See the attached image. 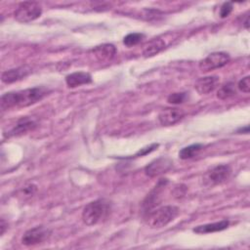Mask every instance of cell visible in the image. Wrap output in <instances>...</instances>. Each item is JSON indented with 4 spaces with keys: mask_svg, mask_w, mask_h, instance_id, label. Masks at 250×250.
Segmentation results:
<instances>
[{
    "mask_svg": "<svg viewBox=\"0 0 250 250\" xmlns=\"http://www.w3.org/2000/svg\"><path fill=\"white\" fill-rule=\"evenodd\" d=\"M49 93L50 89L45 86L8 92L1 97V108L6 110L14 107H25L41 101Z\"/></svg>",
    "mask_w": 250,
    "mask_h": 250,
    "instance_id": "6da1fadb",
    "label": "cell"
},
{
    "mask_svg": "<svg viewBox=\"0 0 250 250\" xmlns=\"http://www.w3.org/2000/svg\"><path fill=\"white\" fill-rule=\"evenodd\" d=\"M111 211V202L100 198L89 202L82 211V221L87 226H94L105 220Z\"/></svg>",
    "mask_w": 250,
    "mask_h": 250,
    "instance_id": "7a4b0ae2",
    "label": "cell"
},
{
    "mask_svg": "<svg viewBox=\"0 0 250 250\" xmlns=\"http://www.w3.org/2000/svg\"><path fill=\"white\" fill-rule=\"evenodd\" d=\"M179 214V208L173 205L161 206L146 213V223L149 228L159 229L171 223Z\"/></svg>",
    "mask_w": 250,
    "mask_h": 250,
    "instance_id": "3957f363",
    "label": "cell"
},
{
    "mask_svg": "<svg viewBox=\"0 0 250 250\" xmlns=\"http://www.w3.org/2000/svg\"><path fill=\"white\" fill-rule=\"evenodd\" d=\"M42 14V7L38 2L24 1L20 3L16 9L14 16L16 21L20 22H30L38 19Z\"/></svg>",
    "mask_w": 250,
    "mask_h": 250,
    "instance_id": "277c9868",
    "label": "cell"
},
{
    "mask_svg": "<svg viewBox=\"0 0 250 250\" xmlns=\"http://www.w3.org/2000/svg\"><path fill=\"white\" fill-rule=\"evenodd\" d=\"M231 174V168L227 164H220L207 171L203 176V184L208 187L226 182Z\"/></svg>",
    "mask_w": 250,
    "mask_h": 250,
    "instance_id": "5b68a950",
    "label": "cell"
},
{
    "mask_svg": "<svg viewBox=\"0 0 250 250\" xmlns=\"http://www.w3.org/2000/svg\"><path fill=\"white\" fill-rule=\"evenodd\" d=\"M230 61V57L225 52H214L199 62V68L203 72H207L216 68L225 66Z\"/></svg>",
    "mask_w": 250,
    "mask_h": 250,
    "instance_id": "8992f818",
    "label": "cell"
},
{
    "mask_svg": "<svg viewBox=\"0 0 250 250\" xmlns=\"http://www.w3.org/2000/svg\"><path fill=\"white\" fill-rule=\"evenodd\" d=\"M51 234V230L43 226H37L26 230L21 236V243L25 246H33L46 241Z\"/></svg>",
    "mask_w": 250,
    "mask_h": 250,
    "instance_id": "52a82bcc",
    "label": "cell"
},
{
    "mask_svg": "<svg viewBox=\"0 0 250 250\" xmlns=\"http://www.w3.org/2000/svg\"><path fill=\"white\" fill-rule=\"evenodd\" d=\"M172 161L167 157H159L151 161L145 167L146 176L153 178L167 172L172 167Z\"/></svg>",
    "mask_w": 250,
    "mask_h": 250,
    "instance_id": "ba28073f",
    "label": "cell"
},
{
    "mask_svg": "<svg viewBox=\"0 0 250 250\" xmlns=\"http://www.w3.org/2000/svg\"><path fill=\"white\" fill-rule=\"evenodd\" d=\"M185 116V111L177 107H167L158 114V120L163 126H171L178 123Z\"/></svg>",
    "mask_w": 250,
    "mask_h": 250,
    "instance_id": "9c48e42d",
    "label": "cell"
},
{
    "mask_svg": "<svg viewBox=\"0 0 250 250\" xmlns=\"http://www.w3.org/2000/svg\"><path fill=\"white\" fill-rule=\"evenodd\" d=\"M168 183L167 179H161L158 181L157 185L154 187V188L151 190V192L149 194H147V196L145 198L144 202H143V208L145 209V211L147 213L150 210H152L155 206H157L160 202V193L163 189V188H165L166 184Z\"/></svg>",
    "mask_w": 250,
    "mask_h": 250,
    "instance_id": "30bf717a",
    "label": "cell"
},
{
    "mask_svg": "<svg viewBox=\"0 0 250 250\" xmlns=\"http://www.w3.org/2000/svg\"><path fill=\"white\" fill-rule=\"evenodd\" d=\"M220 79L216 75L200 77L195 81L194 88L200 95H206L213 92L219 85Z\"/></svg>",
    "mask_w": 250,
    "mask_h": 250,
    "instance_id": "8fae6325",
    "label": "cell"
},
{
    "mask_svg": "<svg viewBox=\"0 0 250 250\" xmlns=\"http://www.w3.org/2000/svg\"><path fill=\"white\" fill-rule=\"evenodd\" d=\"M30 71H31V68L29 66L22 65V66H20L17 68L5 70L1 75V79L4 83H7V84L14 83V82L19 81V80L24 78L25 76H27Z\"/></svg>",
    "mask_w": 250,
    "mask_h": 250,
    "instance_id": "7c38bea8",
    "label": "cell"
},
{
    "mask_svg": "<svg viewBox=\"0 0 250 250\" xmlns=\"http://www.w3.org/2000/svg\"><path fill=\"white\" fill-rule=\"evenodd\" d=\"M92 53L94 54L95 58L99 62H109L113 59V57L116 54V48L112 44L105 43V44L96 46L92 50Z\"/></svg>",
    "mask_w": 250,
    "mask_h": 250,
    "instance_id": "4fadbf2b",
    "label": "cell"
},
{
    "mask_svg": "<svg viewBox=\"0 0 250 250\" xmlns=\"http://www.w3.org/2000/svg\"><path fill=\"white\" fill-rule=\"evenodd\" d=\"M92 82V76L88 72L76 71L66 75L65 83L69 88H75L81 85L89 84Z\"/></svg>",
    "mask_w": 250,
    "mask_h": 250,
    "instance_id": "5bb4252c",
    "label": "cell"
},
{
    "mask_svg": "<svg viewBox=\"0 0 250 250\" xmlns=\"http://www.w3.org/2000/svg\"><path fill=\"white\" fill-rule=\"evenodd\" d=\"M36 127V123L30 119V118H21L20 119L17 124L11 128V130H9L7 132V137H13V136H20V135H22V134H25L26 132L30 131V130H33L34 128Z\"/></svg>",
    "mask_w": 250,
    "mask_h": 250,
    "instance_id": "9a60e30c",
    "label": "cell"
},
{
    "mask_svg": "<svg viewBox=\"0 0 250 250\" xmlns=\"http://www.w3.org/2000/svg\"><path fill=\"white\" fill-rule=\"evenodd\" d=\"M229 225V222L228 220H222L220 222H215V223H210V224H205V225H200L195 227L192 230L196 233H211V232H216V231H221L226 229Z\"/></svg>",
    "mask_w": 250,
    "mask_h": 250,
    "instance_id": "2e32d148",
    "label": "cell"
},
{
    "mask_svg": "<svg viewBox=\"0 0 250 250\" xmlns=\"http://www.w3.org/2000/svg\"><path fill=\"white\" fill-rule=\"evenodd\" d=\"M164 48H165V42L163 39H161L159 37L153 38L146 44V46L143 50V55L146 58L153 57L156 54H158L159 52H161Z\"/></svg>",
    "mask_w": 250,
    "mask_h": 250,
    "instance_id": "e0dca14e",
    "label": "cell"
},
{
    "mask_svg": "<svg viewBox=\"0 0 250 250\" xmlns=\"http://www.w3.org/2000/svg\"><path fill=\"white\" fill-rule=\"evenodd\" d=\"M203 146L201 144H193L190 146H188L186 147H183L179 151V157L181 159H189L193 157L199 150H201Z\"/></svg>",
    "mask_w": 250,
    "mask_h": 250,
    "instance_id": "ac0fdd59",
    "label": "cell"
},
{
    "mask_svg": "<svg viewBox=\"0 0 250 250\" xmlns=\"http://www.w3.org/2000/svg\"><path fill=\"white\" fill-rule=\"evenodd\" d=\"M235 95V89L234 84L232 82H229L225 85H223L217 92V97L220 100H226Z\"/></svg>",
    "mask_w": 250,
    "mask_h": 250,
    "instance_id": "d6986e66",
    "label": "cell"
},
{
    "mask_svg": "<svg viewBox=\"0 0 250 250\" xmlns=\"http://www.w3.org/2000/svg\"><path fill=\"white\" fill-rule=\"evenodd\" d=\"M144 38H145V35L143 33L133 32V33L127 34L123 38V43H124V45H126L128 47H131V46H135V45L139 44Z\"/></svg>",
    "mask_w": 250,
    "mask_h": 250,
    "instance_id": "ffe728a7",
    "label": "cell"
},
{
    "mask_svg": "<svg viewBox=\"0 0 250 250\" xmlns=\"http://www.w3.org/2000/svg\"><path fill=\"white\" fill-rule=\"evenodd\" d=\"M188 98V95L187 93H173L171 95H169V97L167 98V101L168 103L170 104H182L184 103Z\"/></svg>",
    "mask_w": 250,
    "mask_h": 250,
    "instance_id": "44dd1931",
    "label": "cell"
},
{
    "mask_svg": "<svg viewBox=\"0 0 250 250\" xmlns=\"http://www.w3.org/2000/svg\"><path fill=\"white\" fill-rule=\"evenodd\" d=\"M237 88L243 93L250 92V76H245L237 83Z\"/></svg>",
    "mask_w": 250,
    "mask_h": 250,
    "instance_id": "7402d4cb",
    "label": "cell"
},
{
    "mask_svg": "<svg viewBox=\"0 0 250 250\" xmlns=\"http://www.w3.org/2000/svg\"><path fill=\"white\" fill-rule=\"evenodd\" d=\"M232 3L231 2H225L221 8H220V17L221 18H227L229 16V14L232 11Z\"/></svg>",
    "mask_w": 250,
    "mask_h": 250,
    "instance_id": "603a6c76",
    "label": "cell"
},
{
    "mask_svg": "<svg viewBox=\"0 0 250 250\" xmlns=\"http://www.w3.org/2000/svg\"><path fill=\"white\" fill-rule=\"evenodd\" d=\"M158 146V144H152L150 145L149 146H146V147H144V148H141V150H139L135 155L134 157H138V156H144L149 152H151L152 150H154L156 147Z\"/></svg>",
    "mask_w": 250,
    "mask_h": 250,
    "instance_id": "cb8c5ba5",
    "label": "cell"
},
{
    "mask_svg": "<svg viewBox=\"0 0 250 250\" xmlns=\"http://www.w3.org/2000/svg\"><path fill=\"white\" fill-rule=\"evenodd\" d=\"M7 227H8V223L3 218H1V223H0V234L1 235L4 234Z\"/></svg>",
    "mask_w": 250,
    "mask_h": 250,
    "instance_id": "d4e9b609",
    "label": "cell"
}]
</instances>
